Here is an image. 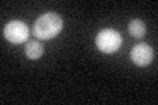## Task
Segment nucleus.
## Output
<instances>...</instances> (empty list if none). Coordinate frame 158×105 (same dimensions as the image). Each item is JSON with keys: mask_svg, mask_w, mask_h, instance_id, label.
<instances>
[{"mask_svg": "<svg viewBox=\"0 0 158 105\" xmlns=\"http://www.w3.org/2000/svg\"><path fill=\"white\" fill-rule=\"evenodd\" d=\"M63 21L57 13L49 12L41 14L33 25V34L40 39H50L62 30Z\"/></svg>", "mask_w": 158, "mask_h": 105, "instance_id": "1", "label": "nucleus"}, {"mask_svg": "<svg viewBox=\"0 0 158 105\" xmlns=\"http://www.w3.org/2000/svg\"><path fill=\"white\" fill-rule=\"evenodd\" d=\"M96 47L104 54H112L121 46V36L115 29H103L95 39Z\"/></svg>", "mask_w": 158, "mask_h": 105, "instance_id": "2", "label": "nucleus"}, {"mask_svg": "<svg viewBox=\"0 0 158 105\" xmlns=\"http://www.w3.org/2000/svg\"><path fill=\"white\" fill-rule=\"evenodd\" d=\"M3 34L8 42L20 45L25 42L27 38L29 37V29L25 22L20 21V20H13V21H9L4 26Z\"/></svg>", "mask_w": 158, "mask_h": 105, "instance_id": "3", "label": "nucleus"}, {"mask_svg": "<svg viewBox=\"0 0 158 105\" xmlns=\"http://www.w3.org/2000/svg\"><path fill=\"white\" fill-rule=\"evenodd\" d=\"M131 58H132V62L135 63L136 66L145 67L153 61V58H154V53H153V49L149 46V45L138 43L132 49Z\"/></svg>", "mask_w": 158, "mask_h": 105, "instance_id": "4", "label": "nucleus"}, {"mask_svg": "<svg viewBox=\"0 0 158 105\" xmlns=\"http://www.w3.org/2000/svg\"><path fill=\"white\" fill-rule=\"evenodd\" d=\"M25 53H27L28 58H31V59H38L44 54V47H42V45L40 43V42L32 39V41H29L27 43Z\"/></svg>", "mask_w": 158, "mask_h": 105, "instance_id": "5", "label": "nucleus"}, {"mask_svg": "<svg viewBox=\"0 0 158 105\" xmlns=\"http://www.w3.org/2000/svg\"><path fill=\"white\" fill-rule=\"evenodd\" d=\"M128 28H129V33L132 34L133 37H136V38L144 37V34L146 32L145 24L142 22L141 20H138V18L132 20V21L129 22V25H128Z\"/></svg>", "mask_w": 158, "mask_h": 105, "instance_id": "6", "label": "nucleus"}]
</instances>
